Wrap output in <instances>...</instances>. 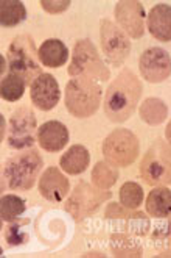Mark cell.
<instances>
[{"instance_id":"cell-14","label":"cell","mask_w":171,"mask_h":258,"mask_svg":"<svg viewBox=\"0 0 171 258\" xmlns=\"http://www.w3.org/2000/svg\"><path fill=\"white\" fill-rule=\"evenodd\" d=\"M98 192L100 191L93 189L87 183H80L75 188L73 196L67 202V210L76 219H81L83 216H86V213H90V211H86L84 204H89L90 208L95 211V210H98V207L103 201H106L107 197H111V192H104V194H98ZM90 208H87V210H90Z\"/></svg>"},{"instance_id":"cell-15","label":"cell","mask_w":171,"mask_h":258,"mask_svg":"<svg viewBox=\"0 0 171 258\" xmlns=\"http://www.w3.org/2000/svg\"><path fill=\"white\" fill-rule=\"evenodd\" d=\"M70 140L67 127L59 120H47L38 128V143L47 152L62 150Z\"/></svg>"},{"instance_id":"cell-25","label":"cell","mask_w":171,"mask_h":258,"mask_svg":"<svg viewBox=\"0 0 171 258\" xmlns=\"http://www.w3.org/2000/svg\"><path fill=\"white\" fill-rule=\"evenodd\" d=\"M120 202L124 208H138L143 202V188L135 181H126L120 189Z\"/></svg>"},{"instance_id":"cell-26","label":"cell","mask_w":171,"mask_h":258,"mask_svg":"<svg viewBox=\"0 0 171 258\" xmlns=\"http://www.w3.org/2000/svg\"><path fill=\"white\" fill-rule=\"evenodd\" d=\"M5 239L10 246H21V244H25L27 239H28V235L22 230V224L18 222V221H13L8 229L5 232Z\"/></svg>"},{"instance_id":"cell-6","label":"cell","mask_w":171,"mask_h":258,"mask_svg":"<svg viewBox=\"0 0 171 258\" xmlns=\"http://www.w3.org/2000/svg\"><path fill=\"white\" fill-rule=\"evenodd\" d=\"M70 77H80V75H89V77L107 82L111 79V71L106 68L101 56L97 52V47L90 39H80L76 41L72 63L69 68Z\"/></svg>"},{"instance_id":"cell-23","label":"cell","mask_w":171,"mask_h":258,"mask_svg":"<svg viewBox=\"0 0 171 258\" xmlns=\"http://www.w3.org/2000/svg\"><path fill=\"white\" fill-rule=\"evenodd\" d=\"M25 88L27 83L24 82V79L8 72L2 79V83H0V94H2V99L7 102H18L19 99H22Z\"/></svg>"},{"instance_id":"cell-20","label":"cell","mask_w":171,"mask_h":258,"mask_svg":"<svg viewBox=\"0 0 171 258\" xmlns=\"http://www.w3.org/2000/svg\"><path fill=\"white\" fill-rule=\"evenodd\" d=\"M27 19V8L21 0H2L0 2V24L5 28L18 27Z\"/></svg>"},{"instance_id":"cell-8","label":"cell","mask_w":171,"mask_h":258,"mask_svg":"<svg viewBox=\"0 0 171 258\" xmlns=\"http://www.w3.org/2000/svg\"><path fill=\"white\" fill-rule=\"evenodd\" d=\"M100 41L103 53L109 64L114 68H120L126 61V58L131 53V41L120 27L107 19H101Z\"/></svg>"},{"instance_id":"cell-27","label":"cell","mask_w":171,"mask_h":258,"mask_svg":"<svg viewBox=\"0 0 171 258\" xmlns=\"http://www.w3.org/2000/svg\"><path fill=\"white\" fill-rule=\"evenodd\" d=\"M41 5H42V8L45 11H49L52 14H58V13L66 11L69 8L70 2H69V0H64V2H56V0H55V2H47V0H42Z\"/></svg>"},{"instance_id":"cell-11","label":"cell","mask_w":171,"mask_h":258,"mask_svg":"<svg viewBox=\"0 0 171 258\" xmlns=\"http://www.w3.org/2000/svg\"><path fill=\"white\" fill-rule=\"evenodd\" d=\"M115 21L118 27L128 36L138 39L145 35V19L146 13L140 2L134 0H123L115 5Z\"/></svg>"},{"instance_id":"cell-5","label":"cell","mask_w":171,"mask_h":258,"mask_svg":"<svg viewBox=\"0 0 171 258\" xmlns=\"http://www.w3.org/2000/svg\"><path fill=\"white\" fill-rule=\"evenodd\" d=\"M140 175L146 185L165 186L171 183V146L155 140L140 163Z\"/></svg>"},{"instance_id":"cell-28","label":"cell","mask_w":171,"mask_h":258,"mask_svg":"<svg viewBox=\"0 0 171 258\" xmlns=\"http://www.w3.org/2000/svg\"><path fill=\"white\" fill-rule=\"evenodd\" d=\"M165 138H166L168 144L171 146V120H169L168 125H166V128H165Z\"/></svg>"},{"instance_id":"cell-17","label":"cell","mask_w":171,"mask_h":258,"mask_svg":"<svg viewBox=\"0 0 171 258\" xmlns=\"http://www.w3.org/2000/svg\"><path fill=\"white\" fill-rule=\"evenodd\" d=\"M89 164H90V154L87 147H84L83 144H73L66 150V154L59 160L61 169L70 175L83 174L89 168Z\"/></svg>"},{"instance_id":"cell-9","label":"cell","mask_w":171,"mask_h":258,"mask_svg":"<svg viewBox=\"0 0 171 258\" xmlns=\"http://www.w3.org/2000/svg\"><path fill=\"white\" fill-rule=\"evenodd\" d=\"M36 114L28 107L16 110L8 124V146L16 150H24L33 147L36 135Z\"/></svg>"},{"instance_id":"cell-1","label":"cell","mask_w":171,"mask_h":258,"mask_svg":"<svg viewBox=\"0 0 171 258\" xmlns=\"http://www.w3.org/2000/svg\"><path fill=\"white\" fill-rule=\"evenodd\" d=\"M142 82L129 69H121L111 82L104 96V113L111 122L121 124L134 114L142 97Z\"/></svg>"},{"instance_id":"cell-19","label":"cell","mask_w":171,"mask_h":258,"mask_svg":"<svg viewBox=\"0 0 171 258\" xmlns=\"http://www.w3.org/2000/svg\"><path fill=\"white\" fill-rule=\"evenodd\" d=\"M146 213L152 218L163 219L171 216V189L155 186L146 197Z\"/></svg>"},{"instance_id":"cell-2","label":"cell","mask_w":171,"mask_h":258,"mask_svg":"<svg viewBox=\"0 0 171 258\" xmlns=\"http://www.w3.org/2000/svg\"><path fill=\"white\" fill-rule=\"evenodd\" d=\"M44 168V160L38 149H30L19 155L8 158L2 166L4 189L10 188L14 191H28L35 186L41 171Z\"/></svg>"},{"instance_id":"cell-4","label":"cell","mask_w":171,"mask_h":258,"mask_svg":"<svg viewBox=\"0 0 171 258\" xmlns=\"http://www.w3.org/2000/svg\"><path fill=\"white\" fill-rule=\"evenodd\" d=\"M38 58L33 38L30 35H18L8 47V71L19 75L27 85H31L41 74H44Z\"/></svg>"},{"instance_id":"cell-18","label":"cell","mask_w":171,"mask_h":258,"mask_svg":"<svg viewBox=\"0 0 171 258\" xmlns=\"http://www.w3.org/2000/svg\"><path fill=\"white\" fill-rule=\"evenodd\" d=\"M39 61L47 68H61L67 63L69 49L61 39H45L38 50Z\"/></svg>"},{"instance_id":"cell-24","label":"cell","mask_w":171,"mask_h":258,"mask_svg":"<svg viewBox=\"0 0 171 258\" xmlns=\"http://www.w3.org/2000/svg\"><path fill=\"white\" fill-rule=\"evenodd\" d=\"M117 178H118V171L111 163L100 161L95 164V168H93V171H92L93 183L101 189H107V188L114 186Z\"/></svg>"},{"instance_id":"cell-22","label":"cell","mask_w":171,"mask_h":258,"mask_svg":"<svg viewBox=\"0 0 171 258\" xmlns=\"http://www.w3.org/2000/svg\"><path fill=\"white\" fill-rule=\"evenodd\" d=\"M27 210L25 199L16 194H5L0 201V218L5 222L18 221Z\"/></svg>"},{"instance_id":"cell-10","label":"cell","mask_w":171,"mask_h":258,"mask_svg":"<svg viewBox=\"0 0 171 258\" xmlns=\"http://www.w3.org/2000/svg\"><path fill=\"white\" fill-rule=\"evenodd\" d=\"M138 69L148 83H162L171 75V56L162 47H149L140 55Z\"/></svg>"},{"instance_id":"cell-21","label":"cell","mask_w":171,"mask_h":258,"mask_svg":"<svg viewBox=\"0 0 171 258\" xmlns=\"http://www.w3.org/2000/svg\"><path fill=\"white\" fill-rule=\"evenodd\" d=\"M138 113L143 122H146L148 125H159L166 119L168 108L163 100L157 97H149L140 105Z\"/></svg>"},{"instance_id":"cell-7","label":"cell","mask_w":171,"mask_h":258,"mask_svg":"<svg viewBox=\"0 0 171 258\" xmlns=\"http://www.w3.org/2000/svg\"><path fill=\"white\" fill-rule=\"evenodd\" d=\"M138 154V138L128 128H115L103 143V155L115 168H128L137 160Z\"/></svg>"},{"instance_id":"cell-13","label":"cell","mask_w":171,"mask_h":258,"mask_svg":"<svg viewBox=\"0 0 171 258\" xmlns=\"http://www.w3.org/2000/svg\"><path fill=\"white\" fill-rule=\"evenodd\" d=\"M39 192L49 202H61L70 191V183L67 177L59 171V168L50 166L39 178Z\"/></svg>"},{"instance_id":"cell-30","label":"cell","mask_w":171,"mask_h":258,"mask_svg":"<svg viewBox=\"0 0 171 258\" xmlns=\"http://www.w3.org/2000/svg\"><path fill=\"white\" fill-rule=\"evenodd\" d=\"M2 127L5 128V119H4V116H2ZM4 132H5V130H2V138H4Z\"/></svg>"},{"instance_id":"cell-16","label":"cell","mask_w":171,"mask_h":258,"mask_svg":"<svg viewBox=\"0 0 171 258\" xmlns=\"http://www.w3.org/2000/svg\"><path fill=\"white\" fill-rule=\"evenodd\" d=\"M148 30L160 42L171 41V5L157 4L148 13Z\"/></svg>"},{"instance_id":"cell-12","label":"cell","mask_w":171,"mask_h":258,"mask_svg":"<svg viewBox=\"0 0 171 258\" xmlns=\"http://www.w3.org/2000/svg\"><path fill=\"white\" fill-rule=\"evenodd\" d=\"M30 99L41 111H50L59 103L61 89L58 80L52 74H41L30 85Z\"/></svg>"},{"instance_id":"cell-29","label":"cell","mask_w":171,"mask_h":258,"mask_svg":"<svg viewBox=\"0 0 171 258\" xmlns=\"http://www.w3.org/2000/svg\"><path fill=\"white\" fill-rule=\"evenodd\" d=\"M5 69H7V66H5V58H2V69H0V72H5Z\"/></svg>"},{"instance_id":"cell-3","label":"cell","mask_w":171,"mask_h":258,"mask_svg":"<svg viewBox=\"0 0 171 258\" xmlns=\"http://www.w3.org/2000/svg\"><path fill=\"white\" fill-rule=\"evenodd\" d=\"M103 88L89 75L73 77L66 86V108L67 111L78 117L84 119L93 116L101 105Z\"/></svg>"}]
</instances>
